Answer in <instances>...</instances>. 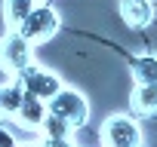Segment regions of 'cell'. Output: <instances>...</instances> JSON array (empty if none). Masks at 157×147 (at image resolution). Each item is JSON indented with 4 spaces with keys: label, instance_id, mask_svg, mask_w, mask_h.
Wrapping results in <instances>:
<instances>
[{
    "label": "cell",
    "instance_id": "cell-1",
    "mask_svg": "<svg viewBox=\"0 0 157 147\" xmlns=\"http://www.w3.org/2000/svg\"><path fill=\"white\" fill-rule=\"evenodd\" d=\"M59 25H62V19H59V13L49 6V3H40L16 25V31L31 43V46H37V43H46V40H52L56 34H59Z\"/></svg>",
    "mask_w": 157,
    "mask_h": 147
},
{
    "label": "cell",
    "instance_id": "cell-2",
    "mask_svg": "<svg viewBox=\"0 0 157 147\" xmlns=\"http://www.w3.org/2000/svg\"><path fill=\"white\" fill-rule=\"evenodd\" d=\"M46 110L49 113H56L59 120H65L71 129H80L86 120H90V104H86V98L77 92V89H59L52 98H46Z\"/></svg>",
    "mask_w": 157,
    "mask_h": 147
},
{
    "label": "cell",
    "instance_id": "cell-3",
    "mask_svg": "<svg viewBox=\"0 0 157 147\" xmlns=\"http://www.w3.org/2000/svg\"><path fill=\"white\" fill-rule=\"evenodd\" d=\"M31 55H34V46H31L16 28H10L3 37H0V67H3L6 74H13V77H16L25 64L34 61Z\"/></svg>",
    "mask_w": 157,
    "mask_h": 147
},
{
    "label": "cell",
    "instance_id": "cell-4",
    "mask_svg": "<svg viewBox=\"0 0 157 147\" xmlns=\"http://www.w3.org/2000/svg\"><path fill=\"white\" fill-rule=\"evenodd\" d=\"M16 80L22 83V89L25 92H31V95H37V98H52L59 89H62V80L56 77L52 70H46V67H40V64H25L19 74H16Z\"/></svg>",
    "mask_w": 157,
    "mask_h": 147
},
{
    "label": "cell",
    "instance_id": "cell-5",
    "mask_svg": "<svg viewBox=\"0 0 157 147\" xmlns=\"http://www.w3.org/2000/svg\"><path fill=\"white\" fill-rule=\"evenodd\" d=\"M102 141L111 144V147H139L145 138H142V129H139V123H136L132 117L117 113V117H111V120L105 123Z\"/></svg>",
    "mask_w": 157,
    "mask_h": 147
},
{
    "label": "cell",
    "instance_id": "cell-6",
    "mask_svg": "<svg viewBox=\"0 0 157 147\" xmlns=\"http://www.w3.org/2000/svg\"><path fill=\"white\" fill-rule=\"evenodd\" d=\"M46 101L43 98H37V95H31V92H25L22 95V101H19V110H16V123L22 126V129H31V132H40V126H43V120H46Z\"/></svg>",
    "mask_w": 157,
    "mask_h": 147
},
{
    "label": "cell",
    "instance_id": "cell-7",
    "mask_svg": "<svg viewBox=\"0 0 157 147\" xmlns=\"http://www.w3.org/2000/svg\"><path fill=\"white\" fill-rule=\"evenodd\" d=\"M120 19L126 28H148L154 22V3L151 0H120Z\"/></svg>",
    "mask_w": 157,
    "mask_h": 147
},
{
    "label": "cell",
    "instance_id": "cell-8",
    "mask_svg": "<svg viewBox=\"0 0 157 147\" xmlns=\"http://www.w3.org/2000/svg\"><path fill=\"white\" fill-rule=\"evenodd\" d=\"M132 110L139 117H157V83H136Z\"/></svg>",
    "mask_w": 157,
    "mask_h": 147
},
{
    "label": "cell",
    "instance_id": "cell-9",
    "mask_svg": "<svg viewBox=\"0 0 157 147\" xmlns=\"http://www.w3.org/2000/svg\"><path fill=\"white\" fill-rule=\"evenodd\" d=\"M40 132H43V141H46V144H68V141H71V126H68L65 120H59L56 113H46Z\"/></svg>",
    "mask_w": 157,
    "mask_h": 147
},
{
    "label": "cell",
    "instance_id": "cell-10",
    "mask_svg": "<svg viewBox=\"0 0 157 147\" xmlns=\"http://www.w3.org/2000/svg\"><path fill=\"white\" fill-rule=\"evenodd\" d=\"M22 95H25V89H22V83H19V80L0 86V117H6V120H10V117H16Z\"/></svg>",
    "mask_w": 157,
    "mask_h": 147
},
{
    "label": "cell",
    "instance_id": "cell-11",
    "mask_svg": "<svg viewBox=\"0 0 157 147\" xmlns=\"http://www.w3.org/2000/svg\"><path fill=\"white\" fill-rule=\"evenodd\" d=\"M129 74L136 83H157V55H136L129 61Z\"/></svg>",
    "mask_w": 157,
    "mask_h": 147
},
{
    "label": "cell",
    "instance_id": "cell-12",
    "mask_svg": "<svg viewBox=\"0 0 157 147\" xmlns=\"http://www.w3.org/2000/svg\"><path fill=\"white\" fill-rule=\"evenodd\" d=\"M40 3V0H3V16H6V25L16 28L34 6Z\"/></svg>",
    "mask_w": 157,
    "mask_h": 147
},
{
    "label": "cell",
    "instance_id": "cell-13",
    "mask_svg": "<svg viewBox=\"0 0 157 147\" xmlns=\"http://www.w3.org/2000/svg\"><path fill=\"white\" fill-rule=\"evenodd\" d=\"M16 144V138H13V132L6 129V126H0V147H13Z\"/></svg>",
    "mask_w": 157,
    "mask_h": 147
}]
</instances>
